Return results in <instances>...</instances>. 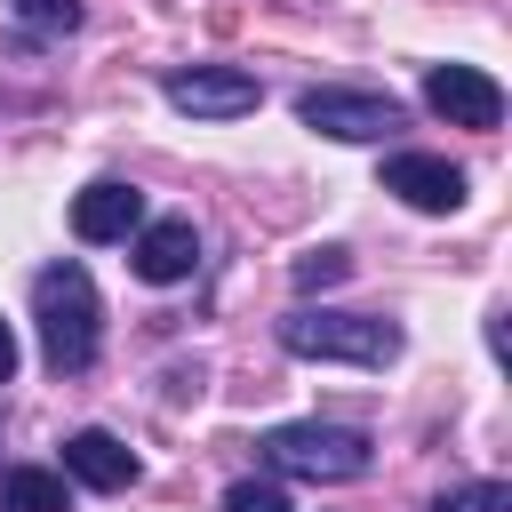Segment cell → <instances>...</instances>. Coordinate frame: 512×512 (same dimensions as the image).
<instances>
[{"label": "cell", "mask_w": 512, "mask_h": 512, "mask_svg": "<svg viewBox=\"0 0 512 512\" xmlns=\"http://www.w3.org/2000/svg\"><path fill=\"white\" fill-rule=\"evenodd\" d=\"M32 320H40V352H48L56 376H80V368L96 360V320H104V304H96V280H88L80 264H48V272L32 280Z\"/></svg>", "instance_id": "obj_1"}, {"label": "cell", "mask_w": 512, "mask_h": 512, "mask_svg": "<svg viewBox=\"0 0 512 512\" xmlns=\"http://www.w3.org/2000/svg\"><path fill=\"white\" fill-rule=\"evenodd\" d=\"M432 512H512V488H504V480H464V488H448Z\"/></svg>", "instance_id": "obj_13"}, {"label": "cell", "mask_w": 512, "mask_h": 512, "mask_svg": "<svg viewBox=\"0 0 512 512\" xmlns=\"http://www.w3.org/2000/svg\"><path fill=\"white\" fill-rule=\"evenodd\" d=\"M136 224H144V192H136V184H88V192L72 200V232H80L88 248L128 240Z\"/></svg>", "instance_id": "obj_10"}, {"label": "cell", "mask_w": 512, "mask_h": 512, "mask_svg": "<svg viewBox=\"0 0 512 512\" xmlns=\"http://www.w3.org/2000/svg\"><path fill=\"white\" fill-rule=\"evenodd\" d=\"M64 472H72L80 488L112 496V488H128V480H136V448H128V440H112L104 424H88V432H72V440H64Z\"/></svg>", "instance_id": "obj_9"}, {"label": "cell", "mask_w": 512, "mask_h": 512, "mask_svg": "<svg viewBox=\"0 0 512 512\" xmlns=\"http://www.w3.org/2000/svg\"><path fill=\"white\" fill-rule=\"evenodd\" d=\"M384 192H400L424 216H448V208H464V168L440 160V152H392L384 160Z\"/></svg>", "instance_id": "obj_8"}, {"label": "cell", "mask_w": 512, "mask_h": 512, "mask_svg": "<svg viewBox=\"0 0 512 512\" xmlns=\"http://www.w3.org/2000/svg\"><path fill=\"white\" fill-rule=\"evenodd\" d=\"M8 376H16V328L0 320V384H8Z\"/></svg>", "instance_id": "obj_16"}, {"label": "cell", "mask_w": 512, "mask_h": 512, "mask_svg": "<svg viewBox=\"0 0 512 512\" xmlns=\"http://www.w3.org/2000/svg\"><path fill=\"white\" fill-rule=\"evenodd\" d=\"M296 120L320 128V136H336V144H376V136L400 128V104L376 96V88H304L296 96Z\"/></svg>", "instance_id": "obj_4"}, {"label": "cell", "mask_w": 512, "mask_h": 512, "mask_svg": "<svg viewBox=\"0 0 512 512\" xmlns=\"http://www.w3.org/2000/svg\"><path fill=\"white\" fill-rule=\"evenodd\" d=\"M128 264H136V280H152V288L192 280V264H200L192 216H152V224H136V232H128Z\"/></svg>", "instance_id": "obj_7"}, {"label": "cell", "mask_w": 512, "mask_h": 512, "mask_svg": "<svg viewBox=\"0 0 512 512\" xmlns=\"http://www.w3.org/2000/svg\"><path fill=\"white\" fill-rule=\"evenodd\" d=\"M160 96H168L176 112H192V120H240V112L264 104L256 72H240V64H192V72H168Z\"/></svg>", "instance_id": "obj_5"}, {"label": "cell", "mask_w": 512, "mask_h": 512, "mask_svg": "<svg viewBox=\"0 0 512 512\" xmlns=\"http://www.w3.org/2000/svg\"><path fill=\"white\" fill-rule=\"evenodd\" d=\"M0 512H64V472H48V464L0 472Z\"/></svg>", "instance_id": "obj_11"}, {"label": "cell", "mask_w": 512, "mask_h": 512, "mask_svg": "<svg viewBox=\"0 0 512 512\" xmlns=\"http://www.w3.org/2000/svg\"><path fill=\"white\" fill-rule=\"evenodd\" d=\"M16 24L40 32V40H64L80 24V0H16Z\"/></svg>", "instance_id": "obj_12"}, {"label": "cell", "mask_w": 512, "mask_h": 512, "mask_svg": "<svg viewBox=\"0 0 512 512\" xmlns=\"http://www.w3.org/2000/svg\"><path fill=\"white\" fill-rule=\"evenodd\" d=\"M344 272H352L344 248H312V256H296V288H336Z\"/></svg>", "instance_id": "obj_14"}, {"label": "cell", "mask_w": 512, "mask_h": 512, "mask_svg": "<svg viewBox=\"0 0 512 512\" xmlns=\"http://www.w3.org/2000/svg\"><path fill=\"white\" fill-rule=\"evenodd\" d=\"M280 344H288L296 360L384 368V360H400V320H376V312H288V320H280Z\"/></svg>", "instance_id": "obj_2"}, {"label": "cell", "mask_w": 512, "mask_h": 512, "mask_svg": "<svg viewBox=\"0 0 512 512\" xmlns=\"http://www.w3.org/2000/svg\"><path fill=\"white\" fill-rule=\"evenodd\" d=\"M264 464L272 472H288V480H360L368 472V432H352V424H272L264 440Z\"/></svg>", "instance_id": "obj_3"}, {"label": "cell", "mask_w": 512, "mask_h": 512, "mask_svg": "<svg viewBox=\"0 0 512 512\" xmlns=\"http://www.w3.org/2000/svg\"><path fill=\"white\" fill-rule=\"evenodd\" d=\"M424 104L448 120V128H504V88L480 72V64H440L424 80Z\"/></svg>", "instance_id": "obj_6"}, {"label": "cell", "mask_w": 512, "mask_h": 512, "mask_svg": "<svg viewBox=\"0 0 512 512\" xmlns=\"http://www.w3.org/2000/svg\"><path fill=\"white\" fill-rule=\"evenodd\" d=\"M224 512H288V496H280V480H232Z\"/></svg>", "instance_id": "obj_15"}]
</instances>
